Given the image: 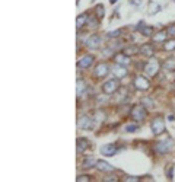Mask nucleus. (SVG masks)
<instances>
[{
	"label": "nucleus",
	"instance_id": "1",
	"mask_svg": "<svg viewBox=\"0 0 175 182\" xmlns=\"http://www.w3.org/2000/svg\"><path fill=\"white\" fill-rule=\"evenodd\" d=\"M118 89H120V82H118V79H111V80H108V82H105V83L102 84L104 93H107V95L115 93Z\"/></svg>",
	"mask_w": 175,
	"mask_h": 182
},
{
	"label": "nucleus",
	"instance_id": "2",
	"mask_svg": "<svg viewBox=\"0 0 175 182\" xmlns=\"http://www.w3.org/2000/svg\"><path fill=\"white\" fill-rule=\"evenodd\" d=\"M174 149V143H172V140H165V141H159L155 146V150H156V153H159V155H163V153H168L169 150H172Z\"/></svg>",
	"mask_w": 175,
	"mask_h": 182
},
{
	"label": "nucleus",
	"instance_id": "3",
	"mask_svg": "<svg viewBox=\"0 0 175 182\" xmlns=\"http://www.w3.org/2000/svg\"><path fill=\"white\" fill-rule=\"evenodd\" d=\"M146 114H148L146 109L143 107H140V105H137V107H134L131 109V118L134 121H137V122H142L146 118Z\"/></svg>",
	"mask_w": 175,
	"mask_h": 182
},
{
	"label": "nucleus",
	"instance_id": "4",
	"mask_svg": "<svg viewBox=\"0 0 175 182\" xmlns=\"http://www.w3.org/2000/svg\"><path fill=\"white\" fill-rule=\"evenodd\" d=\"M150 128H152L153 134H162L163 131H165V121L162 120L161 117H156V118L152 121Z\"/></svg>",
	"mask_w": 175,
	"mask_h": 182
},
{
	"label": "nucleus",
	"instance_id": "5",
	"mask_svg": "<svg viewBox=\"0 0 175 182\" xmlns=\"http://www.w3.org/2000/svg\"><path fill=\"white\" fill-rule=\"evenodd\" d=\"M77 127L82 130H90L92 127H94V120L90 118V117L88 115H82L77 118Z\"/></svg>",
	"mask_w": 175,
	"mask_h": 182
},
{
	"label": "nucleus",
	"instance_id": "6",
	"mask_svg": "<svg viewBox=\"0 0 175 182\" xmlns=\"http://www.w3.org/2000/svg\"><path fill=\"white\" fill-rule=\"evenodd\" d=\"M159 69H161V64L158 61H155V60H152V61H149L146 66H144V73L148 76H155L159 71Z\"/></svg>",
	"mask_w": 175,
	"mask_h": 182
},
{
	"label": "nucleus",
	"instance_id": "7",
	"mask_svg": "<svg viewBox=\"0 0 175 182\" xmlns=\"http://www.w3.org/2000/svg\"><path fill=\"white\" fill-rule=\"evenodd\" d=\"M150 83H149V80L144 77V76H137L134 79V88L139 89V90H146L149 89Z\"/></svg>",
	"mask_w": 175,
	"mask_h": 182
},
{
	"label": "nucleus",
	"instance_id": "8",
	"mask_svg": "<svg viewBox=\"0 0 175 182\" xmlns=\"http://www.w3.org/2000/svg\"><path fill=\"white\" fill-rule=\"evenodd\" d=\"M108 71H109L108 64L101 63V64H98V66H96V69H95V77H98V79H104V77L108 74Z\"/></svg>",
	"mask_w": 175,
	"mask_h": 182
},
{
	"label": "nucleus",
	"instance_id": "9",
	"mask_svg": "<svg viewBox=\"0 0 175 182\" xmlns=\"http://www.w3.org/2000/svg\"><path fill=\"white\" fill-rule=\"evenodd\" d=\"M99 45H101V36L99 35H92L86 41V47L89 50H98Z\"/></svg>",
	"mask_w": 175,
	"mask_h": 182
},
{
	"label": "nucleus",
	"instance_id": "10",
	"mask_svg": "<svg viewBox=\"0 0 175 182\" xmlns=\"http://www.w3.org/2000/svg\"><path fill=\"white\" fill-rule=\"evenodd\" d=\"M101 153H102L104 156H107V157L115 156L117 146H115V144H112V143H109V144H104V146L101 147Z\"/></svg>",
	"mask_w": 175,
	"mask_h": 182
},
{
	"label": "nucleus",
	"instance_id": "11",
	"mask_svg": "<svg viewBox=\"0 0 175 182\" xmlns=\"http://www.w3.org/2000/svg\"><path fill=\"white\" fill-rule=\"evenodd\" d=\"M111 71H112V74L115 76L117 79H121V77H126L127 76V69L126 67H123L121 64H115V66H112Z\"/></svg>",
	"mask_w": 175,
	"mask_h": 182
},
{
	"label": "nucleus",
	"instance_id": "12",
	"mask_svg": "<svg viewBox=\"0 0 175 182\" xmlns=\"http://www.w3.org/2000/svg\"><path fill=\"white\" fill-rule=\"evenodd\" d=\"M88 147H89V140H88V138H83V137L76 138V151L77 153H83Z\"/></svg>",
	"mask_w": 175,
	"mask_h": 182
},
{
	"label": "nucleus",
	"instance_id": "13",
	"mask_svg": "<svg viewBox=\"0 0 175 182\" xmlns=\"http://www.w3.org/2000/svg\"><path fill=\"white\" fill-rule=\"evenodd\" d=\"M94 55H85L83 58H80L79 61H77V67L79 69H88V67L92 66V63H94Z\"/></svg>",
	"mask_w": 175,
	"mask_h": 182
},
{
	"label": "nucleus",
	"instance_id": "14",
	"mask_svg": "<svg viewBox=\"0 0 175 182\" xmlns=\"http://www.w3.org/2000/svg\"><path fill=\"white\" fill-rule=\"evenodd\" d=\"M140 54H143L144 57H153L155 55V48L152 44H143L140 47Z\"/></svg>",
	"mask_w": 175,
	"mask_h": 182
},
{
	"label": "nucleus",
	"instance_id": "15",
	"mask_svg": "<svg viewBox=\"0 0 175 182\" xmlns=\"http://www.w3.org/2000/svg\"><path fill=\"white\" fill-rule=\"evenodd\" d=\"M96 168H98L101 172H114V170H115L114 166H111V165L108 163V162H105V160H98V162H96Z\"/></svg>",
	"mask_w": 175,
	"mask_h": 182
},
{
	"label": "nucleus",
	"instance_id": "16",
	"mask_svg": "<svg viewBox=\"0 0 175 182\" xmlns=\"http://www.w3.org/2000/svg\"><path fill=\"white\" fill-rule=\"evenodd\" d=\"M85 92H86V83H85V80L77 79L76 80V95L79 96V98H82V96L85 95Z\"/></svg>",
	"mask_w": 175,
	"mask_h": 182
},
{
	"label": "nucleus",
	"instance_id": "17",
	"mask_svg": "<svg viewBox=\"0 0 175 182\" xmlns=\"http://www.w3.org/2000/svg\"><path fill=\"white\" fill-rule=\"evenodd\" d=\"M114 61H115V64L126 66V64H129V55H126L124 53H118L115 57H114Z\"/></svg>",
	"mask_w": 175,
	"mask_h": 182
},
{
	"label": "nucleus",
	"instance_id": "18",
	"mask_svg": "<svg viewBox=\"0 0 175 182\" xmlns=\"http://www.w3.org/2000/svg\"><path fill=\"white\" fill-rule=\"evenodd\" d=\"M123 53L126 55H129V57H131V55H136L137 53H140V48H137L136 45H129V47H126L123 50Z\"/></svg>",
	"mask_w": 175,
	"mask_h": 182
},
{
	"label": "nucleus",
	"instance_id": "19",
	"mask_svg": "<svg viewBox=\"0 0 175 182\" xmlns=\"http://www.w3.org/2000/svg\"><path fill=\"white\" fill-rule=\"evenodd\" d=\"M88 23V16H86L85 13H82V15H79L76 18V28L77 29H80V28H83Z\"/></svg>",
	"mask_w": 175,
	"mask_h": 182
},
{
	"label": "nucleus",
	"instance_id": "20",
	"mask_svg": "<svg viewBox=\"0 0 175 182\" xmlns=\"http://www.w3.org/2000/svg\"><path fill=\"white\" fill-rule=\"evenodd\" d=\"M137 29H139L140 32H142V35H144V36H152V34H153V29H152V26H142V23H140V26H137Z\"/></svg>",
	"mask_w": 175,
	"mask_h": 182
},
{
	"label": "nucleus",
	"instance_id": "21",
	"mask_svg": "<svg viewBox=\"0 0 175 182\" xmlns=\"http://www.w3.org/2000/svg\"><path fill=\"white\" fill-rule=\"evenodd\" d=\"M166 35H168V31H161V32H158L156 35H155V38H153V41H155V42H165Z\"/></svg>",
	"mask_w": 175,
	"mask_h": 182
},
{
	"label": "nucleus",
	"instance_id": "22",
	"mask_svg": "<svg viewBox=\"0 0 175 182\" xmlns=\"http://www.w3.org/2000/svg\"><path fill=\"white\" fill-rule=\"evenodd\" d=\"M163 67H165L166 70L174 71L175 70V58H168V60H165V63H163Z\"/></svg>",
	"mask_w": 175,
	"mask_h": 182
},
{
	"label": "nucleus",
	"instance_id": "23",
	"mask_svg": "<svg viewBox=\"0 0 175 182\" xmlns=\"http://www.w3.org/2000/svg\"><path fill=\"white\" fill-rule=\"evenodd\" d=\"M163 50H165V51H175V40L165 41V44H163Z\"/></svg>",
	"mask_w": 175,
	"mask_h": 182
},
{
	"label": "nucleus",
	"instance_id": "24",
	"mask_svg": "<svg viewBox=\"0 0 175 182\" xmlns=\"http://www.w3.org/2000/svg\"><path fill=\"white\" fill-rule=\"evenodd\" d=\"M94 166H96V160L92 159V157H89V159H86L85 162H83V166H82V168L89 169V168H94Z\"/></svg>",
	"mask_w": 175,
	"mask_h": 182
},
{
	"label": "nucleus",
	"instance_id": "25",
	"mask_svg": "<svg viewBox=\"0 0 175 182\" xmlns=\"http://www.w3.org/2000/svg\"><path fill=\"white\" fill-rule=\"evenodd\" d=\"M127 133H136L137 130H139V125L136 124H130V125H126V128H124Z\"/></svg>",
	"mask_w": 175,
	"mask_h": 182
},
{
	"label": "nucleus",
	"instance_id": "26",
	"mask_svg": "<svg viewBox=\"0 0 175 182\" xmlns=\"http://www.w3.org/2000/svg\"><path fill=\"white\" fill-rule=\"evenodd\" d=\"M142 103L146 105V107H149V108H153V101L150 98H143L142 99Z\"/></svg>",
	"mask_w": 175,
	"mask_h": 182
},
{
	"label": "nucleus",
	"instance_id": "27",
	"mask_svg": "<svg viewBox=\"0 0 175 182\" xmlns=\"http://www.w3.org/2000/svg\"><path fill=\"white\" fill-rule=\"evenodd\" d=\"M90 181V176L88 175H80V176L76 178V182H89Z\"/></svg>",
	"mask_w": 175,
	"mask_h": 182
},
{
	"label": "nucleus",
	"instance_id": "28",
	"mask_svg": "<svg viewBox=\"0 0 175 182\" xmlns=\"http://www.w3.org/2000/svg\"><path fill=\"white\" fill-rule=\"evenodd\" d=\"M120 35H121V29H117V31L109 32V34H108L109 38H115V36H120Z\"/></svg>",
	"mask_w": 175,
	"mask_h": 182
},
{
	"label": "nucleus",
	"instance_id": "29",
	"mask_svg": "<svg viewBox=\"0 0 175 182\" xmlns=\"http://www.w3.org/2000/svg\"><path fill=\"white\" fill-rule=\"evenodd\" d=\"M96 13H98L96 16H98L99 19L104 18V7H102V6H98V7H96Z\"/></svg>",
	"mask_w": 175,
	"mask_h": 182
},
{
	"label": "nucleus",
	"instance_id": "30",
	"mask_svg": "<svg viewBox=\"0 0 175 182\" xmlns=\"http://www.w3.org/2000/svg\"><path fill=\"white\" fill-rule=\"evenodd\" d=\"M124 181H126V182H133V181H134V182H137V181H140V178H133V176H127L126 179H124Z\"/></svg>",
	"mask_w": 175,
	"mask_h": 182
},
{
	"label": "nucleus",
	"instance_id": "31",
	"mask_svg": "<svg viewBox=\"0 0 175 182\" xmlns=\"http://www.w3.org/2000/svg\"><path fill=\"white\" fill-rule=\"evenodd\" d=\"M88 23L90 25V28H96V25H98L96 19H92V21H89V19H88Z\"/></svg>",
	"mask_w": 175,
	"mask_h": 182
},
{
	"label": "nucleus",
	"instance_id": "32",
	"mask_svg": "<svg viewBox=\"0 0 175 182\" xmlns=\"http://www.w3.org/2000/svg\"><path fill=\"white\" fill-rule=\"evenodd\" d=\"M168 34H169V35H175V25H171V26L168 28Z\"/></svg>",
	"mask_w": 175,
	"mask_h": 182
},
{
	"label": "nucleus",
	"instance_id": "33",
	"mask_svg": "<svg viewBox=\"0 0 175 182\" xmlns=\"http://www.w3.org/2000/svg\"><path fill=\"white\" fill-rule=\"evenodd\" d=\"M104 181H105V182H109V181H112V182H117V181H118V179H117L115 176H109V178H105Z\"/></svg>",
	"mask_w": 175,
	"mask_h": 182
},
{
	"label": "nucleus",
	"instance_id": "34",
	"mask_svg": "<svg viewBox=\"0 0 175 182\" xmlns=\"http://www.w3.org/2000/svg\"><path fill=\"white\" fill-rule=\"evenodd\" d=\"M115 2H117V0H111V3H115Z\"/></svg>",
	"mask_w": 175,
	"mask_h": 182
}]
</instances>
